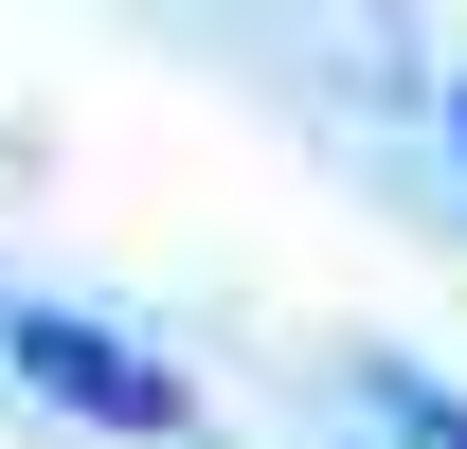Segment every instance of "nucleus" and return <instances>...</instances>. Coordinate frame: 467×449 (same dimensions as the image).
<instances>
[{"label":"nucleus","instance_id":"7ed1b4c3","mask_svg":"<svg viewBox=\"0 0 467 449\" xmlns=\"http://www.w3.org/2000/svg\"><path fill=\"white\" fill-rule=\"evenodd\" d=\"M450 144H467V90H450Z\"/></svg>","mask_w":467,"mask_h":449},{"label":"nucleus","instance_id":"f03ea898","mask_svg":"<svg viewBox=\"0 0 467 449\" xmlns=\"http://www.w3.org/2000/svg\"><path fill=\"white\" fill-rule=\"evenodd\" d=\"M378 432H396V449H467V395H431V378L378 360Z\"/></svg>","mask_w":467,"mask_h":449},{"label":"nucleus","instance_id":"f257e3e1","mask_svg":"<svg viewBox=\"0 0 467 449\" xmlns=\"http://www.w3.org/2000/svg\"><path fill=\"white\" fill-rule=\"evenodd\" d=\"M0 378L55 395V413H90V432H180L198 413V378L144 360L126 324H90V306H0Z\"/></svg>","mask_w":467,"mask_h":449}]
</instances>
